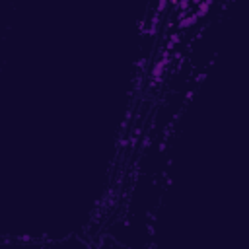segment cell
Instances as JSON below:
<instances>
[{
  "mask_svg": "<svg viewBox=\"0 0 249 249\" xmlns=\"http://www.w3.org/2000/svg\"><path fill=\"white\" fill-rule=\"evenodd\" d=\"M193 95H195V92H189V94L185 95V101H191V99H193Z\"/></svg>",
  "mask_w": 249,
  "mask_h": 249,
  "instance_id": "10",
  "label": "cell"
},
{
  "mask_svg": "<svg viewBox=\"0 0 249 249\" xmlns=\"http://www.w3.org/2000/svg\"><path fill=\"white\" fill-rule=\"evenodd\" d=\"M179 39H181V33H179V31L171 33V37L167 39V45H165V49H167V51H173V49H175V45L179 43Z\"/></svg>",
  "mask_w": 249,
  "mask_h": 249,
  "instance_id": "4",
  "label": "cell"
},
{
  "mask_svg": "<svg viewBox=\"0 0 249 249\" xmlns=\"http://www.w3.org/2000/svg\"><path fill=\"white\" fill-rule=\"evenodd\" d=\"M212 6V0H204V2H201L198 4V12H197V18H202V16H206L208 8Z\"/></svg>",
  "mask_w": 249,
  "mask_h": 249,
  "instance_id": "5",
  "label": "cell"
},
{
  "mask_svg": "<svg viewBox=\"0 0 249 249\" xmlns=\"http://www.w3.org/2000/svg\"><path fill=\"white\" fill-rule=\"evenodd\" d=\"M150 140H152L150 136H144V142H142V148H148V146H150Z\"/></svg>",
  "mask_w": 249,
  "mask_h": 249,
  "instance_id": "7",
  "label": "cell"
},
{
  "mask_svg": "<svg viewBox=\"0 0 249 249\" xmlns=\"http://www.w3.org/2000/svg\"><path fill=\"white\" fill-rule=\"evenodd\" d=\"M204 78H206V74H204V72H202V74H198V76H197V82H198V84H201V82L204 80Z\"/></svg>",
  "mask_w": 249,
  "mask_h": 249,
  "instance_id": "9",
  "label": "cell"
},
{
  "mask_svg": "<svg viewBox=\"0 0 249 249\" xmlns=\"http://www.w3.org/2000/svg\"><path fill=\"white\" fill-rule=\"evenodd\" d=\"M144 64H146V58H140V61L136 62V68H144Z\"/></svg>",
  "mask_w": 249,
  "mask_h": 249,
  "instance_id": "8",
  "label": "cell"
},
{
  "mask_svg": "<svg viewBox=\"0 0 249 249\" xmlns=\"http://www.w3.org/2000/svg\"><path fill=\"white\" fill-rule=\"evenodd\" d=\"M158 25H160V14H154L152 16V22L150 25H148V35H156V31H158Z\"/></svg>",
  "mask_w": 249,
  "mask_h": 249,
  "instance_id": "3",
  "label": "cell"
},
{
  "mask_svg": "<svg viewBox=\"0 0 249 249\" xmlns=\"http://www.w3.org/2000/svg\"><path fill=\"white\" fill-rule=\"evenodd\" d=\"M169 55H171V51L165 49V51L162 53V58L156 62V66L152 68V82H150V86H156V84H160V82H162L164 70H165V66H167V62H169Z\"/></svg>",
  "mask_w": 249,
  "mask_h": 249,
  "instance_id": "1",
  "label": "cell"
},
{
  "mask_svg": "<svg viewBox=\"0 0 249 249\" xmlns=\"http://www.w3.org/2000/svg\"><path fill=\"white\" fill-rule=\"evenodd\" d=\"M197 14H191V16H185V18L179 19V29H185V27H193L197 24Z\"/></svg>",
  "mask_w": 249,
  "mask_h": 249,
  "instance_id": "2",
  "label": "cell"
},
{
  "mask_svg": "<svg viewBox=\"0 0 249 249\" xmlns=\"http://www.w3.org/2000/svg\"><path fill=\"white\" fill-rule=\"evenodd\" d=\"M165 8H167V0H158V8H156V14H164Z\"/></svg>",
  "mask_w": 249,
  "mask_h": 249,
  "instance_id": "6",
  "label": "cell"
}]
</instances>
